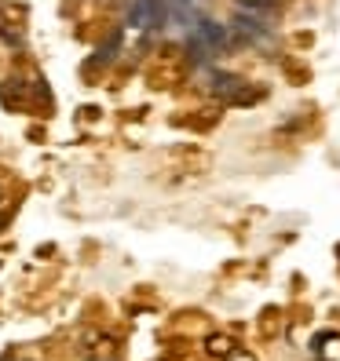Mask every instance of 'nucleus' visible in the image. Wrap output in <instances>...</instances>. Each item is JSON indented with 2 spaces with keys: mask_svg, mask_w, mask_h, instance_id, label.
<instances>
[{
  "mask_svg": "<svg viewBox=\"0 0 340 361\" xmlns=\"http://www.w3.org/2000/svg\"><path fill=\"white\" fill-rule=\"evenodd\" d=\"M227 23L235 26L242 48H252V51H274V48H279V30H274L267 18L257 15V11H249V8L238 4L235 11H230Z\"/></svg>",
  "mask_w": 340,
  "mask_h": 361,
  "instance_id": "obj_1",
  "label": "nucleus"
},
{
  "mask_svg": "<svg viewBox=\"0 0 340 361\" xmlns=\"http://www.w3.org/2000/svg\"><path fill=\"white\" fill-rule=\"evenodd\" d=\"M201 77V88L209 99H216L223 106H242L249 102V80L242 73H230V70H220V66H209V70H198Z\"/></svg>",
  "mask_w": 340,
  "mask_h": 361,
  "instance_id": "obj_2",
  "label": "nucleus"
},
{
  "mask_svg": "<svg viewBox=\"0 0 340 361\" xmlns=\"http://www.w3.org/2000/svg\"><path fill=\"white\" fill-rule=\"evenodd\" d=\"M190 37L201 40V44L216 55V59H227V55H235V51L242 48L235 26L223 23V18H216V15H209V11L198 18V26H194V33H190Z\"/></svg>",
  "mask_w": 340,
  "mask_h": 361,
  "instance_id": "obj_3",
  "label": "nucleus"
},
{
  "mask_svg": "<svg viewBox=\"0 0 340 361\" xmlns=\"http://www.w3.org/2000/svg\"><path fill=\"white\" fill-rule=\"evenodd\" d=\"M201 15H205V8L198 4V0H168V8H165V30L161 33L187 40L190 33H194Z\"/></svg>",
  "mask_w": 340,
  "mask_h": 361,
  "instance_id": "obj_4",
  "label": "nucleus"
},
{
  "mask_svg": "<svg viewBox=\"0 0 340 361\" xmlns=\"http://www.w3.org/2000/svg\"><path fill=\"white\" fill-rule=\"evenodd\" d=\"M165 8H168V0H132L129 15H124V26L136 33H161L165 30Z\"/></svg>",
  "mask_w": 340,
  "mask_h": 361,
  "instance_id": "obj_5",
  "label": "nucleus"
},
{
  "mask_svg": "<svg viewBox=\"0 0 340 361\" xmlns=\"http://www.w3.org/2000/svg\"><path fill=\"white\" fill-rule=\"evenodd\" d=\"M242 8H249V11H257V15H264V18H271L274 11H279V0H238Z\"/></svg>",
  "mask_w": 340,
  "mask_h": 361,
  "instance_id": "obj_6",
  "label": "nucleus"
},
{
  "mask_svg": "<svg viewBox=\"0 0 340 361\" xmlns=\"http://www.w3.org/2000/svg\"><path fill=\"white\" fill-rule=\"evenodd\" d=\"M117 48H121V30L110 37V40H106V44L95 51V62H114V55H117Z\"/></svg>",
  "mask_w": 340,
  "mask_h": 361,
  "instance_id": "obj_7",
  "label": "nucleus"
},
{
  "mask_svg": "<svg viewBox=\"0 0 340 361\" xmlns=\"http://www.w3.org/2000/svg\"><path fill=\"white\" fill-rule=\"evenodd\" d=\"M209 354H212V357H220V354L227 357V354H230V339H227V336H212V339H209Z\"/></svg>",
  "mask_w": 340,
  "mask_h": 361,
  "instance_id": "obj_8",
  "label": "nucleus"
},
{
  "mask_svg": "<svg viewBox=\"0 0 340 361\" xmlns=\"http://www.w3.org/2000/svg\"><path fill=\"white\" fill-rule=\"evenodd\" d=\"M8 361H30V357H8Z\"/></svg>",
  "mask_w": 340,
  "mask_h": 361,
  "instance_id": "obj_9",
  "label": "nucleus"
},
{
  "mask_svg": "<svg viewBox=\"0 0 340 361\" xmlns=\"http://www.w3.org/2000/svg\"><path fill=\"white\" fill-rule=\"evenodd\" d=\"M0 226H4V212H0Z\"/></svg>",
  "mask_w": 340,
  "mask_h": 361,
  "instance_id": "obj_10",
  "label": "nucleus"
},
{
  "mask_svg": "<svg viewBox=\"0 0 340 361\" xmlns=\"http://www.w3.org/2000/svg\"><path fill=\"white\" fill-rule=\"evenodd\" d=\"M0 201H4V186H0Z\"/></svg>",
  "mask_w": 340,
  "mask_h": 361,
  "instance_id": "obj_11",
  "label": "nucleus"
},
{
  "mask_svg": "<svg viewBox=\"0 0 340 361\" xmlns=\"http://www.w3.org/2000/svg\"><path fill=\"white\" fill-rule=\"evenodd\" d=\"M88 361H106V357H88Z\"/></svg>",
  "mask_w": 340,
  "mask_h": 361,
  "instance_id": "obj_12",
  "label": "nucleus"
}]
</instances>
